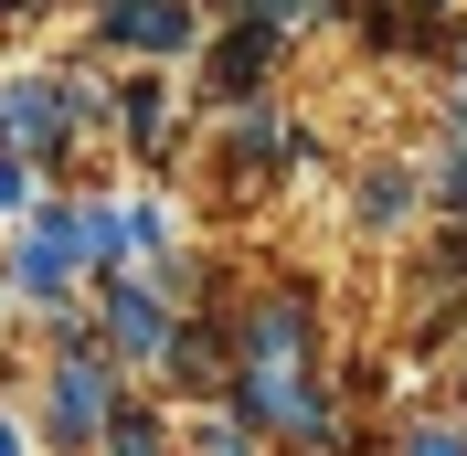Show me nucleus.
<instances>
[{
    "instance_id": "nucleus-1",
    "label": "nucleus",
    "mask_w": 467,
    "mask_h": 456,
    "mask_svg": "<svg viewBox=\"0 0 467 456\" xmlns=\"http://www.w3.org/2000/svg\"><path fill=\"white\" fill-rule=\"evenodd\" d=\"M86 286V202H32L11 233V297L22 308H64Z\"/></svg>"
},
{
    "instance_id": "nucleus-2",
    "label": "nucleus",
    "mask_w": 467,
    "mask_h": 456,
    "mask_svg": "<svg viewBox=\"0 0 467 456\" xmlns=\"http://www.w3.org/2000/svg\"><path fill=\"white\" fill-rule=\"evenodd\" d=\"M234 414L255 435H308V446L329 435V393L308 361H234Z\"/></svg>"
},
{
    "instance_id": "nucleus-3",
    "label": "nucleus",
    "mask_w": 467,
    "mask_h": 456,
    "mask_svg": "<svg viewBox=\"0 0 467 456\" xmlns=\"http://www.w3.org/2000/svg\"><path fill=\"white\" fill-rule=\"evenodd\" d=\"M117 361H107V340H86L75 361L54 371V393H43V425H54V456H75V446H96L107 435V414H117Z\"/></svg>"
},
{
    "instance_id": "nucleus-4",
    "label": "nucleus",
    "mask_w": 467,
    "mask_h": 456,
    "mask_svg": "<svg viewBox=\"0 0 467 456\" xmlns=\"http://www.w3.org/2000/svg\"><path fill=\"white\" fill-rule=\"evenodd\" d=\"M96 318H107V361H171V297L128 265L96 276Z\"/></svg>"
},
{
    "instance_id": "nucleus-5",
    "label": "nucleus",
    "mask_w": 467,
    "mask_h": 456,
    "mask_svg": "<svg viewBox=\"0 0 467 456\" xmlns=\"http://www.w3.org/2000/svg\"><path fill=\"white\" fill-rule=\"evenodd\" d=\"M75 139V86L64 75H11L0 86V149L11 160H64Z\"/></svg>"
},
{
    "instance_id": "nucleus-6",
    "label": "nucleus",
    "mask_w": 467,
    "mask_h": 456,
    "mask_svg": "<svg viewBox=\"0 0 467 456\" xmlns=\"http://www.w3.org/2000/svg\"><path fill=\"white\" fill-rule=\"evenodd\" d=\"M96 43L107 54H181L192 43V0H107L96 11Z\"/></svg>"
},
{
    "instance_id": "nucleus-7",
    "label": "nucleus",
    "mask_w": 467,
    "mask_h": 456,
    "mask_svg": "<svg viewBox=\"0 0 467 456\" xmlns=\"http://www.w3.org/2000/svg\"><path fill=\"white\" fill-rule=\"evenodd\" d=\"M265 64H276V32L234 11V32L213 43V64H202V96H213V107H244V96L265 86Z\"/></svg>"
},
{
    "instance_id": "nucleus-8",
    "label": "nucleus",
    "mask_w": 467,
    "mask_h": 456,
    "mask_svg": "<svg viewBox=\"0 0 467 456\" xmlns=\"http://www.w3.org/2000/svg\"><path fill=\"white\" fill-rule=\"evenodd\" d=\"M244 361H308V286H265L244 308Z\"/></svg>"
},
{
    "instance_id": "nucleus-9",
    "label": "nucleus",
    "mask_w": 467,
    "mask_h": 456,
    "mask_svg": "<svg viewBox=\"0 0 467 456\" xmlns=\"http://www.w3.org/2000/svg\"><path fill=\"white\" fill-rule=\"evenodd\" d=\"M160 446H171V435H160L149 403H117V414H107V456H160Z\"/></svg>"
},
{
    "instance_id": "nucleus-10",
    "label": "nucleus",
    "mask_w": 467,
    "mask_h": 456,
    "mask_svg": "<svg viewBox=\"0 0 467 456\" xmlns=\"http://www.w3.org/2000/svg\"><path fill=\"white\" fill-rule=\"evenodd\" d=\"M436 202L467 212V107H457V139H446V171H436Z\"/></svg>"
},
{
    "instance_id": "nucleus-11",
    "label": "nucleus",
    "mask_w": 467,
    "mask_h": 456,
    "mask_svg": "<svg viewBox=\"0 0 467 456\" xmlns=\"http://www.w3.org/2000/svg\"><path fill=\"white\" fill-rule=\"evenodd\" d=\"M404 171H372V181H361V212H372V223H404Z\"/></svg>"
},
{
    "instance_id": "nucleus-12",
    "label": "nucleus",
    "mask_w": 467,
    "mask_h": 456,
    "mask_svg": "<svg viewBox=\"0 0 467 456\" xmlns=\"http://www.w3.org/2000/svg\"><path fill=\"white\" fill-rule=\"evenodd\" d=\"M202 456H255V425H244V414H213V425H202Z\"/></svg>"
},
{
    "instance_id": "nucleus-13",
    "label": "nucleus",
    "mask_w": 467,
    "mask_h": 456,
    "mask_svg": "<svg viewBox=\"0 0 467 456\" xmlns=\"http://www.w3.org/2000/svg\"><path fill=\"white\" fill-rule=\"evenodd\" d=\"M234 11H244V22H265V32H297L319 0H234Z\"/></svg>"
},
{
    "instance_id": "nucleus-14",
    "label": "nucleus",
    "mask_w": 467,
    "mask_h": 456,
    "mask_svg": "<svg viewBox=\"0 0 467 456\" xmlns=\"http://www.w3.org/2000/svg\"><path fill=\"white\" fill-rule=\"evenodd\" d=\"M0 212H32V160H11V149H0Z\"/></svg>"
},
{
    "instance_id": "nucleus-15",
    "label": "nucleus",
    "mask_w": 467,
    "mask_h": 456,
    "mask_svg": "<svg viewBox=\"0 0 467 456\" xmlns=\"http://www.w3.org/2000/svg\"><path fill=\"white\" fill-rule=\"evenodd\" d=\"M404 456H467V435H446V425H414V435H404Z\"/></svg>"
},
{
    "instance_id": "nucleus-16",
    "label": "nucleus",
    "mask_w": 467,
    "mask_h": 456,
    "mask_svg": "<svg viewBox=\"0 0 467 456\" xmlns=\"http://www.w3.org/2000/svg\"><path fill=\"white\" fill-rule=\"evenodd\" d=\"M0 456H22V435H11V425H0Z\"/></svg>"
},
{
    "instance_id": "nucleus-17",
    "label": "nucleus",
    "mask_w": 467,
    "mask_h": 456,
    "mask_svg": "<svg viewBox=\"0 0 467 456\" xmlns=\"http://www.w3.org/2000/svg\"><path fill=\"white\" fill-rule=\"evenodd\" d=\"M425 11H446V0H425Z\"/></svg>"
}]
</instances>
